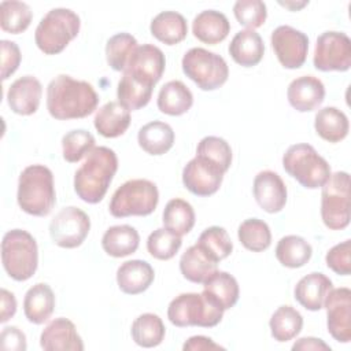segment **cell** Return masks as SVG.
<instances>
[{
	"instance_id": "1",
	"label": "cell",
	"mask_w": 351,
	"mask_h": 351,
	"mask_svg": "<svg viewBox=\"0 0 351 351\" xmlns=\"http://www.w3.org/2000/svg\"><path fill=\"white\" fill-rule=\"evenodd\" d=\"M99 104L95 88L67 74H59L47 86V110L59 121L80 119L90 115Z\"/></svg>"
},
{
	"instance_id": "2",
	"label": "cell",
	"mask_w": 351,
	"mask_h": 351,
	"mask_svg": "<svg viewBox=\"0 0 351 351\" xmlns=\"http://www.w3.org/2000/svg\"><path fill=\"white\" fill-rule=\"evenodd\" d=\"M117 170V154L108 147H95L74 174L75 193L89 204L99 203L106 196Z\"/></svg>"
},
{
	"instance_id": "3",
	"label": "cell",
	"mask_w": 351,
	"mask_h": 351,
	"mask_svg": "<svg viewBox=\"0 0 351 351\" xmlns=\"http://www.w3.org/2000/svg\"><path fill=\"white\" fill-rule=\"evenodd\" d=\"M16 200L30 215H48L56 202L53 174L44 165H30L22 170L18 180Z\"/></svg>"
},
{
	"instance_id": "4",
	"label": "cell",
	"mask_w": 351,
	"mask_h": 351,
	"mask_svg": "<svg viewBox=\"0 0 351 351\" xmlns=\"http://www.w3.org/2000/svg\"><path fill=\"white\" fill-rule=\"evenodd\" d=\"M1 263L12 280H29L38 266V248L34 237L22 229L8 230L1 241Z\"/></svg>"
},
{
	"instance_id": "5",
	"label": "cell",
	"mask_w": 351,
	"mask_h": 351,
	"mask_svg": "<svg viewBox=\"0 0 351 351\" xmlns=\"http://www.w3.org/2000/svg\"><path fill=\"white\" fill-rule=\"evenodd\" d=\"M80 26V16L74 11L69 8H52L36 27V45L45 55L60 53L78 36Z\"/></svg>"
},
{
	"instance_id": "6",
	"label": "cell",
	"mask_w": 351,
	"mask_h": 351,
	"mask_svg": "<svg viewBox=\"0 0 351 351\" xmlns=\"http://www.w3.org/2000/svg\"><path fill=\"white\" fill-rule=\"evenodd\" d=\"M284 170L307 189L321 188L330 177V166L310 144H293L282 156Z\"/></svg>"
},
{
	"instance_id": "7",
	"label": "cell",
	"mask_w": 351,
	"mask_h": 351,
	"mask_svg": "<svg viewBox=\"0 0 351 351\" xmlns=\"http://www.w3.org/2000/svg\"><path fill=\"white\" fill-rule=\"evenodd\" d=\"M223 310L203 292H186L176 296L167 308L169 321L178 326L213 328L221 322Z\"/></svg>"
},
{
	"instance_id": "8",
	"label": "cell",
	"mask_w": 351,
	"mask_h": 351,
	"mask_svg": "<svg viewBox=\"0 0 351 351\" xmlns=\"http://www.w3.org/2000/svg\"><path fill=\"white\" fill-rule=\"evenodd\" d=\"M158 202L159 192L152 181L144 178L129 180L114 192L110 202V213L115 218L145 217L155 211Z\"/></svg>"
},
{
	"instance_id": "9",
	"label": "cell",
	"mask_w": 351,
	"mask_h": 351,
	"mask_svg": "<svg viewBox=\"0 0 351 351\" xmlns=\"http://www.w3.org/2000/svg\"><path fill=\"white\" fill-rule=\"evenodd\" d=\"M182 71L202 90H214L222 86L229 77L225 59L204 48H191L182 56Z\"/></svg>"
},
{
	"instance_id": "10",
	"label": "cell",
	"mask_w": 351,
	"mask_h": 351,
	"mask_svg": "<svg viewBox=\"0 0 351 351\" xmlns=\"http://www.w3.org/2000/svg\"><path fill=\"white\" fill-rule=\"evenodd\" d=\"M321 218L330 230H341L350 223V174L336 171L321 186Z\"/></svg>"
},
{
	"instance_id": "11",
	"label": "cell",
	"mask_w": 351,
	"mask_h": 351,
	"mask_svg": "<svg viewBox=\"0 0 351 351\" xmlns=\"http://www.w3.org/2000/svg\"><path fill=\"white\" fill-rule=\"evenodd\" d=\"M314 67L319 71H347L351 67V40L341 32H325L318 36Z\"/></svg>"
},
{
	"instance_id": "12",
	"label": "cell",
	"mask_w": 351,
	"mask_h": 351,
	"mask_svg": "<svg viewBox=\"0 0 351 351\" xmlns=\"http://www.w3.org/2000/svg\"><path fill=\"white\" fill-rule=\"evenodd\" d=\"M90 229V219L85 211L78 207H63L49 223V236L52 241L62 248L80 247Z\"/></svg>"
},
{
	"instance_id": "13",
	"label": "cell",
	"mask_w": 351,
	"mask_h": 351,
	"mask_svg": "<svg viewBox=\"0 0 351 351\" xmlns=\"http://www.w3.org/2000/svg\"><path fill=\"white\" fill-rule=\"evenodd\" d=\"M271 48L285 69H299L304 64L308 52V37L288 25H281L271 32Z\"/></svg>"
},
{
	"instance_id": "14",
	"label": "cell",
	"mask_w": 351,
	"mask_h": 351,
	"mask_svg": "<svg viewBox=\"0 0 351 351\" xmlns=\"http://www.w3.org/2000/svg\"><path fill=\"white\" fill-rule=\"evenodd\" d=\"M225 173L226 171L213 160L196 155L182 170V184L196 196H211L219 189Z\"/></svg>"
},
{
	"instance_id": "15",
	"label": "cell",
	"mask_w": 351,
	"mask_h": 351,
	"mask_svg": "<svg viewBox=\"0 0 351 351\" xmlns=\"http://www.w3.org/2000/svg\"><path fill=\"white\" fill-rule=\"evenodd\" d=\"M326 326L330 336L340 343L351 340V291L350 288H332L325 298Z\"/></svg>"
},
{
	"instance_id": "16",
	"label": "cell",
	"mask_w": 351,
	"mask_h": 351,
	"mask_svg": "<svg viewBox=\"0 0 351 351\" xmlns=\"http://www.w3.org/2000/svg\"><path fill=\"white\" fill-rule=\"evenodd\" d=\"M165 67L166 59L162 49L154 44H143L134 49L123 73L155 86L162 78Z\"/></svg>"
},
{
	"instance_id": "17",
	"label": "cell",
	"mask_w": 351,
	"mask_h": 351,
	"mask_svg": "<svg viewBox=\"0 0 351 351\" xmlns=\"http://www.w3.org/2000/svg\"><path fill=\"white\" fill-rule=\"evenodd\" d=\"M252 192L259 207L270 214L280 213L287 203V186L271 170H263L255 176Z\"/></svg>"
},
{
	"instance_id": "18",
	"label": "cell",
	"mask_w": 351,
	"mask_h": 351,
	"mask_svg": "<svg viewBox=\"0 0 351 351\" xmlns=\"http://www.w3.org/2000/svg\"><path fill=\"white\" fill-rule=\"evenodd\" d=\"M40 346L45 351H82L84 343L75 325L63 317L52 319L41 332Z\"/></svg>"
},
{
	"instance_id": "19",
	"label": "cell",
	"mask_w": 351,
	"mask_h": 351,
	"mask_svg": "<svg viewBox=\"0 0 351 351\" xmlns=\"http://www.w3.org/2000/svg\"><path fill=\"white\" fill-rule=\"evenodd\" d=\"M289 104L299 112H310L318 108L325 99V86L314 75H302L291 81L287 89Z\"/></svg>"
},
{
	"instance_id": "20",
	"label": "cell",
	"mask_w": 351,
	"mask_h": 351,
	"mask_svg": "<svg viewBox=\"0 0 351 351\" xmlns=\"http://www.w3.org/2000/svg\"><path fill=\"white\" fill-rule=\"evenodd\" d=\"M41 95V82L33 75H23L10 85L7 103L15 114L32 115L38 110Z\"/></svg>"
},
{
	"instance_id": "21",
	"label": "cell",
	"mask_w": 351,
	"mask_h": 351,
	"mask_svg": "<svg viewBox=\"0 0 351 351\" xmlns=\"http://www.w3.org/2000/svg\"><path fill=\"white\" fill-rule=\"evenodd\" d=\"M155 278L152 266L141 259L123 262L117 270V284L123 293L138 295L149 288Z\"/></svg>"
},
{
	"instance_id": "22",
	"label": "cell",
	"mask_w": 351,
	"mask_h": 351,
	"mask_svg": "<svg viewBox=\"0 0 351 351\" xmlns=\"http://www.w3.org/2000/svg\"><path fill=\"white\" fill-rule=\"evenodd\" d=\"M330 289V278L322 273L313 271L298 281L293 289V295L299 304L303 306L306 310L318 311L324 308L325 298Z\"/></svg>"
},
{
	"instance_id": "23",
	"label": "cell",
	"mask_w": 351,
	"mask_h": 351,
	"mask_svg": "<svg viewBox=\"0 0 351 351\" xmlns=\"http://www.w3.org/2000/svg\"><path fill=\"white\" fill-rule=\"evenodd\" d=\"M230 32V23L225 14L215 10L199 12L192 22L193 36L208 45H215L223 41Z\"/></svg>"
},
{
	"instance_id": "24",
	"label": "cell",
	"mask_w": 351,
	"mask_h": 351,
	"mask_svg": "<svg viewBox=\"0 0 351 351\" xmlns=\"http://www.w3.org/2000/svg\"><path fill=\"white\" fill-rule=\"evenodd\" d=\"M55 308V295L45 282L30 287L23 299V313L29 322L41 325L52 315Z\"/></svg>"
},
{
	"instance_id": "25",
	"label": "cell",
	"mask_w": 351,
	"mask_h": 351,
	"mask_svg": "<svg viewBox=\"0 0 351 351\" xmlns=\"http://www.w3.org/2000/svg\"><path fill=\"white\" fill-rule=\"evenodd\" d=\"M229 53L237 64L243 67H252L262 60L265 44L255 30H240L229 44Z\"/></svg>"
},
{
	"instance_id": "26",
	"label": "cell",
	"mask_w": 351,
	"mask_h": 351,
	"mask_svg": "<svg viewBox=\"0 0 351 351\" xmlns=\"http://www.w3.org/2000/svg\"><path fill=\"white\" fill-rule=\"evenodd\" d=\"M93 123L99 134L107 138H115L128 130L130 111L119 101H108L97 110Z\"/></svg>"
},
{
	"instance_id": "27",
	"label": "cell",
	"mask_w": 351,
	"mask_h": 351,
	"mask_svg": "<svg viewBox=\"0 0 351 351\" xmlns=\"http://www.w3.org/2000/svg\"><path fill=\"white\" fill-rule=\"evenodd\" d=\"M203 293L225 311L237 303L240 288L237 280L232 274L228 271L215 270L203 282Z\"/></svg>"
},
{
	"instance_id": "28",
	"label": "cell",
	"mask_w": 351,
	"mask_h": 351,
	"mask_svg": "<svg viewBox=\"0 0 351 351\" xmlns=\"http://www.w3.org/2000/svg\"><path fill=\"white\" fill-rule=\"evenodd\" d=\"M193 104V95L189 88L178 80L166 82L158 93V108L160 112L178 117L189 111Z\"/></svg>"
},
{
	"instance_id": "29",
	"label": "cell",
	"mask_w": 351,
	"mask_h": 351,
	"mask_svg": "<svg viewBox=\"0 0 351 351\" xmlns=\"http://www.w3.org/2000/svg\"><path fill=\"white\" fill-rule=\"evenodd\" d=\"M149 30L160 43L166 45H176L186 37L188 23L177 11H162L151 21Z\"/></svg>"
},
{
	"instance_id": "30",
	"label": "cell",
	"mask_w": 351,
	"mask_h": 351,
	"mask_svg": "<svg viewBox=\"0 0 351 351\" xmlns=\"http://www.w3.org/2000/svg\"><path fill=\"white\" fill-rule=\"evenodd\" d=\"M138 145L149 155H163L174 144L173 128L162 121H152L140 128L137 134Z\"/></svg>"
},
{
	"instance_id": "31",
	"label": "cell",
	"mask_w": 351,
	"mask_h": 351,
	"mask_svg": "<svg viewBox=\"0 0 351 351\" xmlns=\"http://www.w3.org/2000/svg\"><path fill=\"white\" fill-rule=\"evenodd\" d=\"M138 244L140 234L130 225L111 226L101 237V247L104 252L114 258H123L136 252Z\"/></svg>"
},
{
	"instance_id": "32",
	"label": "cell",
	"mask_w": 351,
	"mask_h": 351,
	"mask_svg": "<svg viewBox=\"0 0 351 351\" xmlns=\"http://www.w3.org/2000/svg\"><path fill=\"white\" fill-rule=\"evenodd\" d=\"M214 262L197 244L191 245L181 255L180 271L184 278L195 284H203L217 269Z\"/></svg>"
},
{
	"instance_id": "33",
	"label": "cell",
	"mask_w": 351,
	"mask_h": 351,
	"mask_svg": "<svg viewBox=\"0 0 351 351\" xmlns=\"http://www.w3.org/2000/svg\"><path fill=\"white\" fill-rule=\"evenodd\" d=\"M314 128L317 134L329 143H339L344 140L350 130L347 115L336 107L321 108L314 118Z\"/></svg>"
},
{
	"instance_id": "34",
	"label": "cell",
	"mask_w": 351,
	"mask_h": 351,
	"mask_svg": "<svg viewBox=\"0 0 351 351\" xmlns=\"http://www.w3.org/2000/svg\"><path fill=\"white\" fill-rule=\"evenodd\" d=\"M313 255V248L310 243L302 236L288 234L280 239L276 247L277 261L291 269H298L304 266Z\"/></svg>"
},
{
	"instance_id": "35",
	"label": "cell",
	"mask_w": 351,
	"mask_h": 351,
	"mask_svg": "<svg viewBox=\"0 0 351 351\" xmlns=\"http://www.w3.org/2000/svg\"><path fill=\"white\" fill-rule=\"evenodd\" d=\"M130 333L136 344L144 348H151L163 341L166 328L159 315L154 313H144L133 321Z\"/></svg>"
},
{
	"instance_id": "36",
	"label": "cell",
	"mask_w": 351,
	"mask_h": 351,
	"mask_svg": "<svg viewBox=\"0 0 351 351\" xmlns=\"http://www.w3.org/2000/svg\"><path fill=\"white\" fill-rule=\"evenodd\" d=\"M154 86L149 84H145L130 74L123 73L122 78L118 82L117 88V96L118 101L125 106L129 111L132 110H140L145 107L151 97H152Z\"/></svg>"
},
{
	"instance_id": "37",
	"label": "cell",
	"mask_w": 351,
	"mask_h": 351,
	"mask_svg": "<svg viewBox=\"0 0 351 351\" xmlns=\"http://www.w3.org/2000/svg\"><path fill=\"white\" fill-rule=\"evenodd\" d=\"M269 325H270V332L274 340L280 343H285L292 340L300 333L303 328V317L292 306L284 304V306H280L273 313L269 321Z\"/></svg>"
},
{
	"instance_id": "38",
	"label": "cell",
	"mask_w": 351,
	"mask_h": 351,
	"mask_svg": "<svg viewBox=\"0 0 351 351\" xmlns=\"http://www.w3.org/2000/svg\"><path fill=\"white\" fill-rule=\"evenodd\" d=\"M162 221L166 229L178 236L189 233L195 225L193 207L184 199H171L166 203Z\"/></svg>"
},
{
	"instance_id": "39",
	"label": "cell",
	"mask_w": 351,
	"mask_h": 351,
	"mask_svg": "<svg viewBox=\"0 0 351 351\" xmlns=\"http://www.w3.org/2000/svg\"><path fill=\"white\" fill-rule=\"evenodd\" d=\"M237 236L244 248L252 252H262L271 244L269 225L259 218H248L239 226Z\"/></svg>"
},
{
	"instance_id": "40",
	"label": "cell",
	"mask_w": 351,
	"mask_h": 351,
	"mask_svg": "<svg viewBox=\"0 0 351 351\" xmlns=\"http://www.w3.org/2000/svg\"><path fill=\"white\" fill-rule=\"evenodd\" d=\"M33 18L30 7L18 0H4L0 4V26L4 32L19 34L25 32Z\"/></svg>"
},
{
	"instance_id": "41",
	"label": "cell",
	"mask_w": 351,
	"mask_h": 351,
	"mask_svg": "<svg viewBox=\"0 0 351 351\" xmlns=\"http://www.w3.org/2000/svg\"><path fill=\"white\" fill-rule=\"evenodd\" d=\"M214 262H221L233 251V243L228 232L221 226H210L204 229L196 243Z\"/></svg>"
},
{
	"instance_id": "42",
	"label": "cell",
	"mask_w": 351,
	"mask_h": 351,
	"mask_svg": "<svg viewBox=\"0 0 351 351\" xmlns=\"http://www.w3.org/2000/svg\"><path fill=\"white\" fill-rule=\"evenodd\" d=\"M137 47V40L132 34H114L106 44V59L108 66L115 71H123Z\"/></svg>"
},
{
	"instance_id": "43",
	"label": "cell",
	"mask_w": 351,
	"mask_h": 351,
	"mask_svg": "<svg viewBox=\"0 0 351 351\" xmlns=\"http://www.w3.org/2000/svg\"><path fill=\"white\" fill-rule=\"evenodd\" d=\"M95 148V137L85 129H74L62 137L63 159L77 163Z\"/></svg>"
},
{
	"instance_id": "44",
	"label": "cell",
	"mask_w": 351,
	"mask_h": 351,
	"mask_svg": "<svg viewBox=\"0 0 351 351\" xmlns=\"http://www.w3.org/2000/svg\"><path fill=\"white\" fill-rule=\"evenodd\" d=\"M182 245L181 236L166 228L154 230L147 239V250L151 256L159 261L171 259Z\"/></svg>"
},
{
	"instance_id": "45",
	"label": "cell",
	"mask_w": 351,
	"mask_h": 351,
	"mask_svg": "<svg viewBox=\"0 0 351 351\" xmlns=\"http://www.w3.org/2000/svg\"><path fill=\"white\" fill-rule=\"evenodd\" d=\"M196 155L213 160L225 171H228L232 165V148L226 140L218 136H207L202 138L197 144Z\"/></svg>"
},
{
	"instance_id": "46",
	"label": "cell",
	"mask_w": 351,
	"mask_h": 351,
	"mask_svg": "<svg viewBox=\"0 0 351 351\" xmlns=\"http://www.w3.org/2000/svg\"><path fill=\"white\" fill-rule=\"evenodd\" d=\"M233 14L241 26L250 30L261 27L266 18V4L261 0H239L233 5Z\"/></svg>"
},
{
	"instance_id": "47",
	"label": "cell",
	"mask_w": 351,
	"mask_h": 351,
	"mask_svg": "<svg viewBox=\"0 0 351 351\" xmlns=\"http://www.w3.org/2000/svg\"><path fill=\"white\" fill-rule=\"evenodd\" d=\"M326 266L340 276L351 273V240H344L333 245L325 256Z\"/></svg>"
},
{
	"instance_id": "48",
	"label": "cell",
	"mask_w": 351,
	"mask_h": 351,
	"mask_svg": "<svg viewBox=\"0 0 351 351\" xmlns=\"http://www.w3.org/2000/svg\"><path fill=\"white\" fill-rule=\"evenodd\" d=\"M0 47H1V80L5 81L19 67L22 55H21L19 47L14 41L1 40Z\"/></svg>"
},
{
	"instance_id": "49",
	"label": "cell",
	"mask_w": 351,
	"mask_h": 351,
	"mask_svg": "<svg viewBox=\"0 0 351 351\" xmlns=\"http://www.w3.org/2000/svg\"><path fill=\"white\" fill-rule=\"evenodd\" d=\"M0 347L4 351H25L26 336L16 326H5L0 335Z\"/></svg>"
},
{
	"instance_id": "50",
	"label": "cell",
	"mask_w": 351,
	"mask_h": 351,
	"mask_svg": "<svg viewBox=\"0 0 351 351\" xmlns=\"http://www.w3.org/2000/svg\"><path fill=\"white\" fill-rule=\"evenodd\" d=\"M182 350L184 351H217V350H225V347L214 343L210 337L192 336L184 343Z\"/></svg>"
},
{
	"instance_id": "51",
	"label": "cell",
	"mask_w": 351,
	"mask_h": 351,
	"mask_svg": "<svg viewBox=\"0 0 351 351\" xmlns=\"http://www.w3.org/2000/svg\"><path fill=\"white\" fill-rule=\"evenodd\" d=\"M1 295V311H0V322L4 324L7 322L11 317L15 315L16 313V300L12 292L7 291V289H1L0 291Z\"/></svg>"
},
{
	"instance_id": "52",
	"label": "cell",
	"mask_w": 351,
	"mask_h": 351,
	"mask_svg": "<svg viewBox=\"0 0 351 351\" xmlns=\"http://www.w3.org/2000/svg\"><path fill=\"white\" fill-rule=\"evenodd\" d=\"M292 350H303V351H310V350H313V351H321V350H324V351H330V346L329 344H326L322 339H317V337H302V339H299L298 341H295L293 343V346H292Z\"/></svg>"
}]
</instances>
